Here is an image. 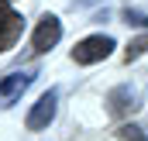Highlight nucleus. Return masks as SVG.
Instances as JSON below:
<instances>
[{
    "label": "nucleus",
    "instance_id": "nucleus-1",
    "mask_svg": "<svg viewBox=\"0 0 148 141\" xmlns=\"http://www.w3.org/2000/svg\"><path fill=\"white\" fill-rule=\"evenodd\" d=\"M110 52H114V38L110 35H90V38H83V41L73 48V62L93 66V62H103Z\"/></svg>",
    "mask_w": 148,
    "mask_h": 141
},
{
    "label": "nucleus",
    "instance_id": "nucleus-2",
    "mask_svg": "<svg viewBox=\"0 0 148 141\" xmlns=\"http://www.w3.org/2000/svg\"><path fill=\"white\" fill-rule=\"evenodd\" d=\"M59 38H62V21H59L55 14H45V17L38 21V28H35L31 52H35V55H45L48 48H55V45H59Z\"/></svg>",
    "mask_w": 148,
    "mask_h": 141
},
{
    "label": "nucleus",
    "instance_id": "nucleus-3",
    "mask_svg": "<svg viewBox=\"0 0 148 141\" xmlns=\"http://www.w3.org/2000/svg\"><path fill=\"white\" fill-rule=\"evenodd\" d=\"M55 110H59V93H55V90L41 93L38 103L31 107V114H28V131H45V127L55 120Z\"/></svg>",
    "mask_w": 148,
    "mask_h": 141
},
{
    "label": "nucleus",
    "instance_id": "nucleus-4",
    "mask_svg": "<svg viewBox=\"0 0 148 141\" xmlns=\"http://www.w3.org/2000/svg\"><path fill=\"white\" fill-rule=\"evenodd\" d=\"M31 83H35V69H17V72H10V76H3L0 79V103L10 107Z\"/></svg>",
    "mask_w": 148,
    "mask_h": 141
},
{
    "label": "nucleus",
    "instance_id": "nucleus-5",
    "mask_svg": "<svg viewBox=\"0 0 148 141\" xmlns=\"http://www.w3.org/2000/svg\"><path fill=\"white\" fill-rule=\"evenodd\" d=\"M107 110H110L114 117H127V114H134L138 110V90H131V86H117L107 93Z\"/></svg>",
    "mask_w": 148,
    "mask_h": 141
},
{
    "label": "nucleus",
    "instance_id": "nucleus-6",
    "mask_svg": "<svg viewBox=\"0 0 148 141\" xmlns=\"http://www.w3.org/2000/svg\"><path fill=\"white\" fill-rule=\"evenodd\" d=\"M21 31H24V17L14 10L3 24H0V52H7V48H14V41L21 38Z\"/></svg>",
    "mask_w": 148,
    "mask_h": 141
},
{
    "label": "nucleus",
    "instance_id": "nucleus-7",
    "mask_svg": "<svg viewBox=\"0 0 148 141\" xmlns=\"http://www.w3.org/2000/svg\"><path fill=\"white\" fill-rule=\"evenodd\" d=\"M124 24H134V28H148V14L145 10H131V7H124Z\"/></svg>",
    "mask_w": 148,
    "mask_h": 141
},
{
    "label": "nucleus",
    "instance_id": "nucleus-8",
    "mask_svg": "<svg viewBox=\"0 0 148 141\" xmlns=\"http://www.w3.org/2000/svg\"><path fill=\"white\" fill-rule=\"evenodd\" d=\"M121 141H148V134L141 127H134V124H124L121 127Z\"/></svg>",
    "mask_w": 148,
    "mask_h": 141
},
{
    "label": "nucleus",
    "instance_id": "nucleus-9",
    "mask_svg": "<svg viewBox=\"0 0 148 141\" xmlns=\"http://www.w3.org/2000/svg\"><path fill=\"white\" fill-rule=\"evenodd\" d=\"M145 48H148V38H134V41L127 45V52H124V59L131 62V59H138V55H141Z\"/></svg>",
    "mask_w": 148,
    "mask_h": 141
},
{
    "label": "nucleus",
    "instance_id": "nucleus-10",
    "mask_svg": "<svg viewBox=\"0 0 148 141\" xmlns=\"http://www.w3.org/2000/svg\"><path fill=\"white\" fill-rule=\"evenodd\" d=\"M10 14H14V10H10V7H7V0H0V24H3V21H7V17H10Z\"/></svg>",
    "mask_w": 148,
    "mask_h": 141
}]
</instances>
